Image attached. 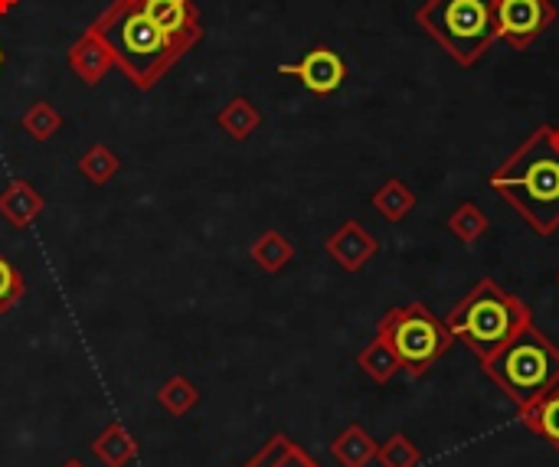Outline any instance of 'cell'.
I'll return each mask as SVG.
<instances>
[{
  "label": "cell",
  "mask_w": 559,
  "mask_h": 467,
  "mask_svg": "<svg viewBox=\"0 0 559 467\" xmlns=\"http://www.w3.org/2000/svg\"><path fill=\"white\" fill-rule=\"evenodd\" d=\"M324 252H328L344 272H360V268H367V262L380 252V242H377V236H373L364 223L347 219V223H341V226L328 236Z\"/></svg>",
  "instance_id": "obj_9"
},
{
  "label": "cell",
  "mask_w": 559,
  "mask_h": 467,
  "mask_svg": "<svg viewBox=\"0 0 559 467\" xmlns=\"http://www.w3.org/2000/svg\"><path fill=\"white\" fill-rule=\"evenodd\" d=\"M531 324H534V311L518 295L504 291L495 278H481L445 314L449 334L462 340L478 357V363Z\"/></svg>",
  "instance_id": "obj_3"
},
{
  "label": "cell",
  "mask_w": 559,
  "mask_h": 467,
  "mask_svg": "<svg viewBox=\"0 0 559 467\" xmlns=\"http://www.w3.org/2000/svg\"><path fill=\"white\" fill-rule=\"evenodd\" d=\"M416 23L465 69L478 65L498 43L495 0H426Z\"/></svg>",
  "instance_id": "obj_5"
},
{
  "label": "cell",
  "mask_w": 559,
  "mask_h": 467,
  "mask_svg": "<svg viewBox=\"0 0 559 467\" xmlns=\"http://www.w3.org/2000/svg\"><path fill=\"white\" fill-rule=\"evenodd\" d=\"M370 203H373V209L386 219V223H403L413 209H416V193H413V187L406 183V180H400V177H393V180H386L373 196H370Z\"/></svg>",
  "instance_id": "obj_17"
},
{
  "label": "cell",
  "mask_w": 559,
  "mask_h": 467,
  "mask_svg": "<svg viewBox=\"0 0 559 467\" xmlns=\"http://www.w3.org/2000/svg\"><path fill=\"white\" fill-rule=\"evenodd\" d=\"M488 187L511 203L537 236H557L559 151L550 137V124H540L501 167H495Z\"/></svg>",
  "instance_id": "obj_1"
},
{
  "label": "cell",
  "mask_w": 559,
  "mask_h": 467,
  "mask_svg": "<svg viewBox=\"0 0 559 467\" xmlns=\"http://www.w3.org/2000/svg\"><path fill=\"white\" fill-rule=\"evenodd\" d=\"M278 72H282V75L301 79V85H305L308 92H314V95H331V92H337V88L344 85V79H347V62L341 59L337 49H331V46H314V49H308L298 62L278 65Z\"/></svg>",
  "instance_id": "obj_8"
},
{
  "label": "cell",
  "mask_w": 559,
  "mask_h": 467,
  "mask_svg": "<svg viewBox=\"0 0 559 467\" xmlns=\"http://www.w3.org/2000/svg\"><path fill=\"white\" fill-rule=\"evenodd\" d=\"M550 137H554V147L559 151V128H550Z\"/></svg>",
  "instance_id": "obj_28"
},
{
  "label": "cell",
  "mask_w": 559,
  "mask_h": 467,
  "mask_svg": "<svg viewBox=\"0 0 559 467\" xmlns=\"http://www.w3.org/2000/svg\"><path fill=\"white\" fill-rule=\"evenodd\" d=\"M249 255H252V262H255L265 275H278L282 268L292 265L295 246H292L288 236H282L278 229H265V232L252 242Z\"/></svg>",
  "instance_id": "obj_18"
},
{
  "label": "cell",
  "mask_w": 559,
  "mask_h": 467,
  "mask_svg": "<svg viewBox=\"0 0 559 467\" xmlns=\"http://www.w3.org/2000/svg\"><path fill=\"white\" fill-rule=\"evenodd\" d=\"M121 170V157L105 147V144H92L82 157H79V173L92 183V187H105L118 177Z\"/></svg>",
  "instance_id": "obj_21"
},
{
  "label": "cell",
  "mask_w": 559,
  "mask_h": 467,
  "mask_svg": "<svg viewBox=\"0 0 559 467\" xmlns=\"http://www.w3.org/2000/svg\"><path fill=\"white\" fill-rule=\"evenodd\" d=\"M357 367H360L377 386H386V383H393L396 373H403L400 357L393 354V347H390L380 334L357 354Z\"/></svg>",
  "instance_id": "obj_19"
},
{
  "label": "cell",
  "mask_w": 559,
  "mask_h": 467,
  "mask_svg": "<svg viewBox=\"0 0 559 467\" xmlns=\"http://www.w3.org/2000/svg\"><path fill=\"white\" fill-rule=\"evenodd\" d=\"M449 232L462 242V246H475L485 232H488V216H485V209L475 203V200H465V203H459L455 209H452V216H449Z\"/></svg>",
  "instance_id": "obj_20"
},
{
  "label": "cell",
  "mask_w": 559,
  "mask_h": 467,
  "mask_svg": "<svg viewBox=\"0 0 559 467\" xmlns=\"http://www.w3.org/2000/svg\"><path fill=\"white\" fill-rule=\"evenodd\" d=\"M0 69H3V49H0Z\"/></svg>",
  "instance_id": "obj_29"
},
{
  "label": "cell",
  "mask_w": 559,
  "mask_h": 467,
  "mask_svg": "<svg viewBox=\"0 0 559 467\" xmlns=\"http://www.w3.org/2000/svg\"><path fill=\"white\" fill-rule=\"evenodd\" d=\"M23 131L33 137V141H49V137H56L59 131H62V115L49 105V101H33L29 108H26V115H23Z\"/></svg>",
  "instance_id": "obj_23"
},
{
  "label": "cell",
  "mask_w": 559,
  "mask_h": 467,
  "mask_svg": "<svg viewBox=\"0 0 559 467\" xmlns=\"http://www.w3.org/2000/svg\"><path fill=\"white\" fill-rule=\"evenodd\" d=\"M59 467H85V465H82L79 458H69V462H62V465H59Z\"/></svg>",
  "instance_id": "obj_27"
},
{
  "label": "cell",
  "mask_w": 559,
  "mask_h": 467,
  "mask_svg": "<svg viewBox=\"0 0 559 467\" xmlns=\"http://www.w3.org/2000/svg\"><path fill=\"white\" fill-rule=\"evenodd\" d=\"M16 3H20V0H0V16H7Z\"/></svg>",
  "instance_id": "obj_26"
},
{
  "label": "cell",
  "mask_w": 559,
  "mask_h": 467,
  "mask_svg": "<svg viewBox=\"0 0 559 467\" xmlns=\"http://www.w3.org/2000/svg\"><path fill=\"white\" fill-rule=\"evenodd\" d=\"M377 462L383 467H419L426 458H423L419 445H413L403 432H396L377 448Z\"/></svg>",
  "instance_id": "obj_24"
},
{
  "label": "cell",
  "mask_w": 559,
  "mask_h": 467,
  "mask_svg": "<svg viewBox=\"0 0 559 467\" xmlns=\"http://www.w3.org/2000/svg\"><path fill=\"white\" fill-rule=\"evenodd\" d=\"M242 467H321L301 445H295L288 435H282V432H275L265 445H262V452H255L249 462Z\"/></svg>",
  "instance_id": "obj_16"
},
{
  "label": "cell",
  "mask_w": 559,
  "mask_h": 467,
  "mask_svg": "<svg viewBox=\"0 0 559 467\" xmlns=\"http://www.w3.org/2000/svg\"><path fill=\"white\" fill-rule=\"evenodd\" d=\"M216 124H219V131H226L233 141H249V137L262 128V111H259L246 95H236V98H229V101L216 111Z\"/></svg>",
  "instance_id": "obj_14"
},
{
  "label": "cell",
  "mask_w": 559,
  "mask_h": 467,
  "mask_svg": "<svg viewBox=\"0 0 559 467\" xmlns=\"http://www.w3.org/2000/svg\"><path fill=\"white\" fill-rule=\"evenodd\" d=\"M557 20L554 0H495V29L498 39L511 49H527L544 36Z\"/></svg>",
  "instance_id": "obj_7"
},
{
  "label": "cell",
  "mask_w": 559,
  "mask_h": 467,
  "mask_svg": "<svg viewBox=\"0 0 559 467\" xmlns=\"http://www.w3.org/2000/svg\"><path fill=\"white\" fill-rule=\"evenodd\" d=\"M66 59H69L72 75H79L85 85H98L115 69V56H111L108 43L92 26L69 46V56Z\"/></svg>",
  "instance_id": "obj_10"
},
{
  "label": "cell",
  "mask_w": 559,
  "mask_h": 467,
  "mask_svg": "<svg viewBox=\"0 0 559 467\" xmlns=\"http://www.w3.org/2000/svg\"><path fill=\"white\" fill-rule=\"evenodd\" d=\"M481 370L518 406V412H524L559 386V347L531 324L485 357Z\"/></svg>",
  "instance_id": "obj_4"
},
{
  "label": "cell",
  "mask_w": 559,
  "mask_h": 467,
  "mask_svg": "<svg viewBox=\"0 0 559 467\" xmlns=\"http://www.w3.org/2000/svg\"><path fill=\"white\" fill-rule=\"evenodd\" d=\"M46 209L43 193L29 183V180H10L0 190V216L13 226V229H26L33 226Z\"/></svg>",
  "instance_id": "obj_11"
},
{
  "label": "cell",
  "mask_w": 559,
  "mask_h": 467,
  "mask_svg": "<svg viewBox=\"0 0 559 467\" xmlns=\"http://www.w3.org/2000/svg\"><path fill=\"white\" fill-rule=\"evenodd\" d=\"M92 458L105 467H128L138 458V442L134 435L121 426V422H108L102 435H95V442L88 445Z\"/></svg>",
  "instance_id": "obj_12"
},
{
  "label": "cell",
  "mask_w": 559,
  "mask_h": 467,
  "mask_svg": "<svg viewBox=\"0 0 559 467\" xmlns=\"http://www.w3.org/2000/svg\"><path fill=\"white\" fill-rule=\"evenodd\" d=\"M26 298V278L23 272L0 252V314H10Z\"/></svg>",
  "instance_id": "obj_25"
},
{
  "label": "cell",
  "mask_w": 559,
  "mask_h": 467,
  "mask_svg": "<svg viewBox=\"0 0 559 467\" xmlns=\"http://www.w3.org/2000/svg\"><path fill=\"white\" fill-rule=\"evenodd\" d=\"M377 442L370 439V432L364 426H347L334 442H331V455L341 467H367L377 462Z\"/></svg>",
  "instance_id": "obj_13"
},
{
  "label": "cell",
  "mask_w": 559,
  "mask_h": 467,
  "mask_svg": "<svg viewBox=\"0 0 559 467\" xmlns=\"http://www.w3.org/2000/svg\"><path fill=\"white\" fill-rule=\"evenodd\" d=\"M377 334L393 347V354L400 357V367L409 380L426 376L455 344L445 321L436 318L423 301L390 308L377 321Z\"/></svg>",
  "instance_id": "obj_6"
},
{
  "label": "cell",
  "mask_w": 559,
  "mask_h": 467,
  "mask_svg": "<svg viewBox=\"0 0 559 467\" xmlns=\"http://www.w3.org/2000/svg\"><path fill=\"white\" fill-rule=\"evenodd\" d=\"M557 282H559V272H557Z\"/></svg>",
  "instance_id": "obj_30"
},
{
  "label": "cell",
  "mask_w": 559,
  "mask_h": 467,
  "mask_svg": "<svg viewBox=\"0 0 559 467\" xmlns=\"http://www.w3.org/2000/svg\"><path fill=\"white\" fill-rule=\"evenodd\" d=\"M518 416H521V426L531 435L544 439L554 452H559V386L550 390L540 403H534L531 409L518 412Z\"/></svg>",
  "instance_id": "obj_15"
},
{
  "label": "cell",
  "mask_w": 559,
  "mask_h": 467,
  "mask_svg": "<svg viewBox=\"0 0 559 467\" xmlns=\"http://www.w3.org/2000/svg\"><path fill=\"white\" fill-rule=\"evenodd\" d=\"M200 403V390L187 380V376H170L160 390H157V406L174 416V419H183L190 409H197Z\"/></svg>",
  "instance_id": "obj_22"
},
{
  "label": "cell",
  "mask_w": 559,
  "mask_h": 467,
  "mask_svg": "<svg viewBox=\"0 0 559 467\" xmlns=\"http://www.w3.org/2000/svg\"><path fill=\"white\" fill-rule=\"evenodd\" d=\"M92 29L108 43L115 65L138 85L151 88L180 56H187L197 43L183 36L164 33L138 0H115Z\"/></svg>",
  "instance_id": "obj_2"
}]
</instances>
